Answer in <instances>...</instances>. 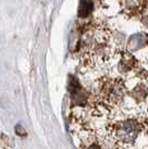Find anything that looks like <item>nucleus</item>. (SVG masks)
Segmentation results:
<instances>
[{
    "label": "nucleus",
    "instance_id": "nucleus-1",
    "mask_svg": "<svg viewBox=\"0 0 148 149\" xmlns=\"http://www.w3.org/2000/svg\"><path fill=\"white\" fill-rule=\"evenodd\" d=\"M111 135L124 143H130L135 140L139 131L140 124L135 118L123 119L110 126Z\"/></svg>",
    "mask_w": 148,
    "mask_h": 149
},
{
    "label": "nucleus",
    "instance_id": "nucleus-2",
    "mask_svg": "<svg viewBox=\"0 0 148 149\" xmlns=\"http://www.w3.org/2000/svg\"><path fill=\"white\" fill-rule=\"evenodd\" d=\"M148 36L142 32H138L135 35H131L127 41V50L128 52H136L138 50L142 49L147 46Z\"/></svg>",
    "mask_w": 148,
    "mask_h": 149
},
{
    "label": "nucleus",
    "instance_id": "nucleus-3",
    "mask_svg": "<svg viewBox=\"0 0 148 149\" xmlns=\"http://www.w3.org/2000/svg\"><path fill=\"white\" fill-rule=\"evenodd\" d=\"M130 96L133 99L137 100V101H142L146 99L148 96V86L145 84H138L135 88H133V90L130 91Z\"/></svg>",
    "mask_w": 148,
    "mask_h": 149
},
{
    "label": "nucleus",
    "instance_id": "nucleus-4",
    "mask_svg": "<svg viewBox=\"0 0 148 149\" xmlns=\"http://www.w3.org/2000/svg\"><path fill=\"white\" fill-rule=\"evenodd\" d=\"M93 1L91 0H81L79 6V17L86 18L93 11Z\"/></svg>",
    "mask_w": 148,
    "mask_h": 149
},
{
    "label": "nucleus",
    "instance_id": "nucleus-5",
    "mask_svg": "<svg viewBox=\"0 0 148 149\" xmlns=\"http://www.w3.org/2000/svg\"><path fill=\"white\" fill-rule=\"evenodd\" d=\"M15 131H16V134H17L18 136H26V135H27V132H26V129L24 128V126H21L20 124L16 125Z\"/></svg>",
    "mask_w": 148,
    "mask_h": 149
},
{
    "label": "nucleus",
    "instance_id": "nucleus-6",
    "mask_svg": "<svg viewBox=\"0 0 148 149\" xmlns=\"http://www.w3.org/2000/svg\"><path fill=\"white\" fill-rule=\"evenodd\" d=\"M142 26L146 28L148 30V16H145V17H142Z\"/></svg>",
    "mask_w": 148,
    "mask_h": 149
},
{
    "label": "nucleus",
    "instance_id": "nucleus-7",
    "mask_svg": "<svg viewBox=\"0 0 148 149\" xmlns=\"http://www.w3.org/2000/svg\"><path fill=\"white\" fill-rule=\"evenodd\" d=\"M87 149H101L100 146H98L97 143H93V145H90V146H88Z\"/></svg>",
    "mask_w": 148,
    "mask_h": 149
},
{
    "label": "nucleus",
    "instance_id": "nucleus-8",
    "mask_svg": "<svg viewBox=\"0 0 148 149\" xmlns=\"http://www.w3.org/2000/svg\"><path fill=\"white\" fill-rule=\"evenodd\" d=\"M147 110H148V109H147Z\"/></svg>",
    "mask_w": 148,
    "mask_h": 149
}]
</instances>
